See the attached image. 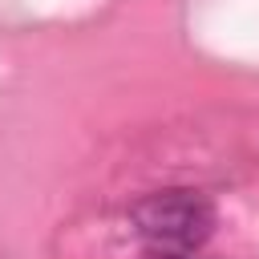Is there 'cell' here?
<instances>
[{
    "instance_id": "obj_1",
    "label": "cell",
    "mask_w": 259,
    "mask_h": 259,
    "mask_svg": "<svg viewBox=\"0 0 259 259\" xmlns=\"http://www.w3.org/2000/svg\"><path fill=\"white\" fill-rule=\"evenodd\" d=\"M130 223L158 259H190L210 239L214 206L198 190H158L130 206Z\"/></svg>"
}]
</instances>
